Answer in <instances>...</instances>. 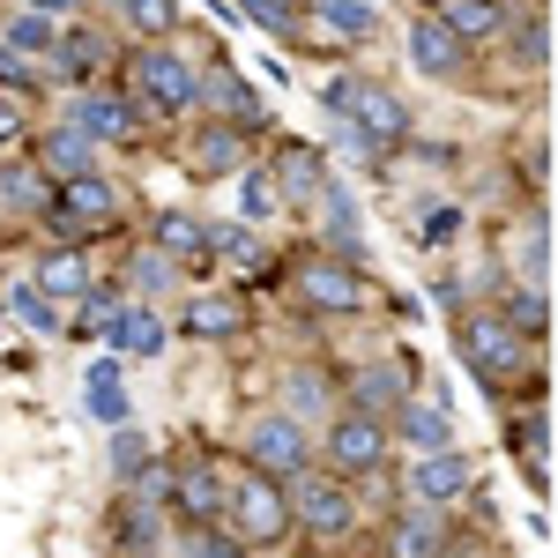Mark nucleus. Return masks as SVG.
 <instances>
[{"instance_id":"1","label":"nucleus","mask_w":558,"mask_h":558,"mask_svg":"<svg viewBox=\"0 0 558 558\" xmlns=\"http://www.w3.org/2000/svg\"><path fill=\"white\" fill-rule=\"evenodd\" d=\"M128 105H134V120H149V128L186 120V112H194V60H186L172 38L142 45L128 60Z\"/></svg>"},{"instance_id":"2","label":"nucleus","mask_w":558,"mask_h":558,"mask_svg":"<svg viewBox=\"0 0 558 558\" xmlns=\"http://www.w3.org/2000/svg\"><path fill=\"white\" fill-rule=\"evenodd\" d=\"M454 350L484 387H521L529 380V336H514L499 313H454Z\"/></svg>"},{"instance_id":"3","label":"nucleus","mask_w":558,"mask_h":558,"mask_svg":"<svg viewBox=\"0 0 558 558\" xmlns=\"http://www.w3.org/2000/svg\"><path fill=\"white\" fill-rule=\"evenodd\" d=\"M291 499V529L313 544H350L357 536V492L336 470H299V484H283Z\"/></svg>"},{"instance_id":"4","label":"nucleus","mask_w":558,"mask_h":558,"mask_svg":"<svg viewBox=\"0 0 558 558\" xmlns=\"http://www.w3.org/2000/svg\"><path fill=\"white\" fill-rule=\"evenodd\" d=\"M320 97H328V112H343V128L365 134L380 157L410 142V112H402V97H395L387 83H365V75H328V89H320Z\"/></svg>"},{"instance_id":"5","label":"nucleus","mask_w":558,"mask_h":558,"mask_svg":"<svg viewBox=\"0 0 558 558\" xmlns=\"http://www.w3.org/2000/svg\"><path fill=\"white\" fill-rule=\"evenodd\" d=\"M223 521H231V536L254 544V551L291 544V499H283L276 476H260V470H246V476L223 484Z\"/></svg>"},{"instance_id":"6","label":"nucleus","mask_w":558,"mask_h":558,"mask_svg":"<svg viewBox=\"0 0 558 558\" xmlns=\"http://www.w3.org/2000/svg\"><path fill=\"white\" fill-rule=\"evenodd\" d=\"M387 454H395V439H387V417H373V410H328L320 417V462L336 476H373L387 470Z\"/></svg>"},{"instance_id":"7","label":"nucleus","mask_w":558,"mask_h":558,"mask_svg":"<svg viewBox=\"0 0 558 558\" xmlns=\"http://www.w3.org/2000/svg\"><path fill=\"white\" fill-rule=\"evenodd\" d=\"M291 291H299L313 313H365V276L357 260H336V254H299L291 260Z\"/></svg>"},{"instance_id":"8","label":"nucleus","mask_w":558,"mask_h":558,"mask_svg":"<svg viewBox=\"0 0 558 558\" xmlns=\"http://www.w3.org/2000/svg\"><path fill=\"white\" fill-rule=\"evenodd\" d=\"M105 60H112V38L97 23H60V38L38 60V75L60 89H89V83H105Z\"/></svg>"},{"instance_id":"9","label":"nucleus","mask_w":558,"mask_h":558,"mask_svg":"<svg viewBox=\"0 0 558 558\" xmlns=\"http://www.w3.org/2000/svg\"><path fill=\"white\" fill-rule=\"evenodd\" d=\"M246 462H254L260 476H299L305 462H313V439H305L299 417H283V410H260L254 425H246Z\"/></svg>"},{"instance_id":"10","label":"nucleus","mask_w":558,"mask_h":558,"mask_svg":"<svg viewBox=\"0 0 558 558\" xmlns=\"http://www.w3.org/2000/svg\"><path fill=\"white\" fill-rule=\"evenodd\" d=\"M470 60H476V45L454 38L439 8L410 15V68H417L425 83H462V75H470Z\"/></svg>"},{"instance_id":"11","label":"nucleus","mask_w":558,"mask_h":558,"mask_svg":"<svg viewBox=\"0 0 558 558\" xmlns=\"http://www.w3.org/2000/svg\"><path fill=\"white\" fill-rule=\"evenodd\" d=\"M60 128H75L89 142V149H105V142H128L142 120H134V105H128V89H112V83H89L68 97V120Z\"/></svg>"},{"instance_id":"12","label":"nucleus","mask_w":558,"mask_h":558,"mask_svg":"<svg viewBox=\"0 0 558 558\" xmlns=\"http://www.w3.org/2000/svg\"><path fill=\"white\" fill-rule=\"evenodd\" d=\"M194 105H209L216 120H231V128H246V134L268 120L260 97L246 89V75H239L231 60H194Z\"/></svg>"},{"instance_id":"13","label":"nucleus","mask_w":558,"mask_h":558,"mask_svg":"<svg viewBox=\"0 0 558 558\" xmlns=\"http://www.w3.org/2000/svg\"><path fill=\"white\" fill-rule=\"evenodd\" d=\"M454 551V529H447V507H402L380 536V558H447Z\"/></svg>"},{"instance_id":"14","label":"nucleus","mask_w":558,"mask_h":558,"mask_svg":"<svg viewBox=\"0 0 558 558\" xmlns=\"http://www.w3.org/2000/svg\"><path fill=\"white\" fill-rule=\"evenodd\" d=\"M223 484L231 476L216 462H179V470H165V507L186 514L194 529H209V521H223Z\"/></svg>"},{"instance_id":"15","label":"nucleus","mask_w":558,"mask_h":558,"mask_svg":"<svg viewBox=\"0 0 558 558\" xmlns=\"http://www.w3.org/2000/svg\"><path fill=\"white\" fill-rule=\"evenodd\" d=\"M476 492V462L462 447H439V454H417L410 462V499L417 507H454V499H470Z\"/></svg>"},{"instance_id":"16","label":"nucleus","mask_w":558,"mask_h":558,"mask_svg":"<svg viewBox=\"0 0 558 558\" xmlns=\"http://www.w3.org/2000/svg\"><path fill=\"white\" fill-rule=\"evenodd\" d=\"M268 186H276V202H283V209H313V202H320V186H328V157H320L313 142H283V149H276V165H268Z\"/></svg>"},{"instance_id":"17","label":"nucleus","mask_w":558,"mask_h":558,"mask_svg":"<svg viewBox=\"0 0 558 558\" xmlns=\"http://www.w3.org/2000/svg\"><path fill=\"white\" fill-rule=\"evenodd\" d=\"M313 209H320V254H336V260H365V216H357V202H350L343 179H328Z\"/></svg>"},{"instance_id":"18","label":"nucleus","mask_w":558,"mask_h":558,"mask_svg":"<svg viewBox=\"0 0 558 558\" xmlns=\"http://www.w3.org/2000/svg\"><path fill=\"white\" fill-rule=\"evenodd\" d=\"M402 402H410V373H402V357H373L365 373H350V410L395 417Z\"/></svg>"},{"instance_id":"19","label":"nucleus","mask_w":558,"mask_h":558,"mask_svg":"<svg viewBox=\"0 0 558 558\" xmlns=\"http://www.w3.org/2000/svg\"><path fill=\"white\" fill-rule=\"evenodd\" d=\"M97 343L112 350V357H157V350H165V320H157L149 305H120Z\"/></svg>"},{"instance_id":"20","label":"nucleus","mask_w":558,"mask_h":558,"mask_svg":"<svg viewBox=\"0 0 558 558\" xmlns=\"http://www.w3.org/2000/svg\"><path fill=\"white\" fill-rule=\"evenodd\" d=\"M328 410H336V387H328V373H320V365H291V373H283V417L313 425V417H328Z\"/></svg>"},{"instance_id":"21","label":"nucleus","mask_w":558,"mask_h":558,"mask_svg":"<svg viewBox=\"0 0 558 558\" xmlns=\"http://www.w3.org/2000/svg\"><path fill=\"white\" fill-rule=\"evenodd\" d=\"M83 395H89V417H97L105 432L134 417V410H128V387H120V357H112V350L89 365V387H83Z\"/></svg>"},{"instance_id":"22","label":"nucleus","mask_w":558,"mask_h":558,"mask_svg":"<svg viewBox=\"0 0 558 558\" xmlns=\"http://www.w3.org/2000/svg\"><path fill=\"white\" fill-rule=\"evenodd\" d=\"M499 320H507L514 336H529V343H544V336H551V283H514Z\"/></svg>"},{"instance_id":"23","label":"nucleus","mask_w":558,"mask_h":558,"mask_svg":"<svg viewBox=\"0 0 558 558\" xmlns=\"http://www.w3.org/2000/svg\"><path fill=\"white\" fill-rule=\"evenodd\" d=\"M38 165H45V179H75V172H97V149L75 128H52L38 142Z\"/></svg>"},{"instance_id":"24","label":"nucleus","mask_w":558,"mask_h":558,"mask_svg":"<svg viewBox=\"0 0 558 558\" xmlns=\"http://www.w3.org/2000/svg\"><path fill=\"white\" fill-rule=\"evenodd\" d=\"M439 15H447V31H454L462 45L507 31V0H439Z\"/></svg>"},{"instance_id":"25","label":"nucleus","mask_w":558,"mask_h":558,"mask_svg":"<svg viewBox=\"0 0 558 558\" xmlns=\"http://www.w3.org/2000/svg\"><path fill=\"white\" fill-rule=\"evenodd\" d=\"M0 202H8L15 216H45V202H52L45 165H0Z\"/></svg>"},{"instance_id":"26","label":"nucleus","mask_w":558,"mask_h":558,"mask_svg":"<svg viewBox=\"0 0 558 558\" xmlns=\"http://www.w3.org/2000/svg\"><path fill=\"white\" fill-rule=\"evenodd\" d=\"M239 320H246V313H239V299H194L186 305V320H179V328H186V336H194V343H223V336H239Z\"/></svg>"},{"instance_id":"27","label":"nucleus","mask_w":558,"mask_h":558,"mask_svg":"<svg viewBox=\"0 0 558 558\" xmlns=\"http://www.w3.org/2000/svg\"><path fill=\"white\" fill-rule=\"evenodd\" d=\"M38 291H45V299H83V291H89V260H83V246H60V254H45V260H38Z\"/></svg>"},{"instance_id":"28","label":"nucleus","mask_w":558,"mask_h":558,"mask_svg":"<svg viewBox=\"0 0 558 558\" xmlns=\"http://www.w3.org/2000/svg\"><path fill=\"white\" fill-rule=\"evenodd\" d=\"M52 38H60V23H52V15H31V8L0 23V45H8L15 60H45V52H52Z\"/></svg>"},{"instance_id":"29","label":"nucleus","mask_w":558,"mask_h":558,"mask_svg":"<svg viewBox=\"0 0 558 558\" xmlns=\"http://www.w3.org/2000/svg\"><path fill=\"white\" fill-rule=\"evenodd\" d=\"M239 157H246V128H231V120H209V134L194 142V165L202 172H239Z\"/></svg>"},{"instance_id":"30","label":"nucleus","mask_w":558,"mask_h":558,"mask_svg":"<svg viewBox=\"0 0 558 558\" xmlns=\"http://www.w3.org/2000/svg\"><path fill=\"white\" fill-rule=\"evenodd\" d=\"M395 417H402V439H410L417 454H439V447H454V425H447V410H439V402H425V410H410V402H402Z\"/></svg>"},{"instance_id":"31","label":"nucleus","mask_w":558,"mask_h":558,"mask_svg":"<svg viewBox=\"0 0 558 558\" xmlns=\"http://www.w3.org/2000/svg\"><path fill=\"white\" fill-rule=\"evenodd\" d=\"M305 8H313L336 38H373V31H380V15H373L365 0H305Z\"/></svg>"},{"instance_id":"32","label":"nucleus","mask_w":558,"mask_h":558,"mask_svg":"<svg viewBox=\"0 0 558 558\" xmlns=\"http://www.w3.org/2000/svg\"><path fill=\"white\" fill-rule=\"evenodd\" d=\"M8 313L23 320V328H38V336H60V299H45L38 283H15V291H0Z\"/></svg>"},{"instance_id":"33","label":"nucleus","mask_w":558,"mask_h":558,"mask_svg":"<svg viewBox=\"0 0 558 558\" xmlns=\"http://www.w3.org/2000/svg\"><path fill=\"white\" fill-rule=\"evenodd\" d=\"M157 254H165V260H209V254H202V223L179 216V209H165V216H157Z\"/></svg>"},{"instance_id":"34","label":"nucleus","mask_w":558,"mask_h":558,"mask_svg":"<svg viewBox=\"0 0 558 558\" xmlns=\"http://www.w3.org/2000/svg\"><path fill=\"white\" fill-rule=\"evenodd\" d=\"M120 8H128V31L142 45H157V38L179 31V0H120Z\"/></svg>"},{"instance_id":"35","label":"nucleus","mask_w":558,"mask_h":558,"mask_svg":"<svg viewBox=\"0 0 558 558\" xmlns=\"http://www.w3.org/2000/svg\"><path fill=\"white\" fill-rule=\"evenodd\" d=\"M149 470H157V462H149V439L134 425H112V476L134 484V476H149Z\"/></svg>"},{"instance_id":"36","label":"nucleus","mask_w":558,"mask_h":558,"mask_svg":"<svg viewBox=\"0 0 558 558\" xmlns=\"http://www.w3.org/2000/svg\"><path fill=\"white\" fill-rule=\"evenodd\" d=\"M514 60L529 68V75L551 68V15H536V23H521V31H514Z\"/></svg>"},{"instance_id":"37","label":"nucleus","mask_w":558,"mask_h":558,"mask_svg":"<svg viewBox=\"0 0 558 558\" xmlns=\"http://www.w3.org/2000/svg\"><path fill=\"white\" fill-rule=\"evenodd\" d=\"M120 305H128L120 291H105V283H89V291H83V313H75L68 328H75V336H105V320H112Z\"/></svg>"},{"instance_id":"38","label":"nucleus","mask_w":558,"mask_h":558,"mask_svg":"<svg viewBox=\"0 0 558 558\" xmlns=\"http://www.w3.org/2000/svg\"><path fill=\"white\" fill-rule=\"evenodd\" d=\"M239 15L260 23L268 38H291V31H299V8H283V0H239Z\"/></svg>"},{"instance_id":"39","label":"nucleus","mask_w":558,"mask_h":558,"mask_svg":"<svg viewBox=\"0 0 558 558\" xmlns=\"http://www.w3.org/2000/svg\"><path fill=\"white\" fill-rule=\"evenodd\" d=\"M134 291H142V299H165V291H172V260L157 254V246L134 260Z\"/></svg>"},{"instance_id":"40","label":"nucleus","mask_w":558,"mask_h":558,"mask_svg":"<svg viewBox=\"0 0 558 558\" xmlns=\"http://www.w3.org/2000/svg\"><path fill=\"white\" fill-rule=\"evenodd\" d=\"M23 134H31V120H23V97H8V89H0V149H15Z\"/></svg>"},{"instance_id":"41","label":"nucleus","mask_w":558,"mask_h":558,"mask_svg":"<svg viewBox=\"0 0 558 558\" xmlns=\"http://www.w3.org/2000/svg\"><path fill=\"white\" fill-rule=\"evenodd\" d=\"M0 89H8V97H31V89H38V75H31L8 45H0Z\"/></svg>"},{"instance_id":"42","label":"nucleus","mask_w":558,"mask_h":558,"mask_svg":"<svg viewBox=\"0 0 558 558\" xmlns=\"http://www.w3.org/2000/svg\"><path fill=\"white\" fill-rule=\"evenodd\" d=\"M454 231H462V209H432L425 216V246H454Z\"/></svg>"},{"instance_id":"43","label":"nucleus","mask_w":558,"mask_h":558,"mask_svg":"<svg viewBox=\"0 0 558 558\" xmlns=\"http://www.w3.org/2000/svg\"><path fill=\"white\" fill-rule=\"evenodd\" d=\"M246 209H254V216L276 209V186H268V172H246Z\"/></svg>"},{"instance_id":"44","label":"nucleus","mask_w":558,"mask_h":558,"mask_svg":"<svg viewBox=\"0 0 558 558\" xmlns=\"http://www.w3.org/2000/svg\"><path fill=\"white\" fill-rule=\"evenodd\" d=\"M23 8H31V15H52V23H75L83 0H23Z\"/></svg>"},{"instance_id":"45","label":"nucleus","mask_w":558,"mask_h":558,"mask_svg":"<svg viewBox=\"0 0 558 558\" xmlns=\"http://www.w3.org/2000/svg\"><path fill=\"white\" fill-rule=\"evenodd\" d=\"M0 320H8V299H0Z\"/></svg>"}]
</instances>
